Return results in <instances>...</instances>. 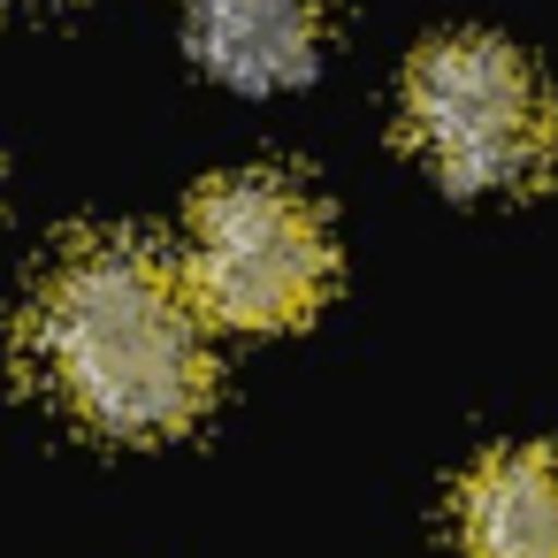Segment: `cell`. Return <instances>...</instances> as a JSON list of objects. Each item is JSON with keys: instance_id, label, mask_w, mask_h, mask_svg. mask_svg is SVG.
<instances>
[{"instance_id": "7a4b0ae2", "label": "cell", "mask_w": 558, "mask_h": 558, "mask_svg": "<svg viewBox=\"0 0 558 558\" xmlns=\"http://www.w3.org/2000/svg\"><path fill=\"white\" fill-rule=\"evenodd\" d=\"M405 138L451 192H527L558 169V108L543 77L482 32L421 47L405 70Z\"/></svg>"}, {"instance_id": "6da1fadb", "label": "cell", "mask_w": 558, "mask_h": 558, "mask_svg": "<svg viewBox=\"0 0 558 558\" xmlns=\"http://www.w3.org/2000/svg\"><path fill=\"white\" fill-rule=\"evenodd\" d=\"M39 383L108 436H177L207 405V314L138 238L70 245L24 322Z\"/></svg>"}, {"instance_id": "3957f363", "label": "cell", "mask_w": 558, "mask_h": 558, "mask_svg": "<svg viewBox=\"0 0 558 558\" xmlns=\"http://www.w3.org/2000/svg\"><path fill=\"white\" fill-rule=\"evenodd\" d=\"M329 222L283 177H222L199 192L184 230V283L222 329H291L329 291Z\"/></svg>"}, {"instance_id": "5b68a950", "label": "cell", "mask_w": 558, "mask_h": 558, "mask_svg": "<svg viewBox=\"0 0 558 558\" xmlns=\"http://www.w3.org/2000/svg\"><path fill=\"white\" fill-rule=\"evenodd\" d=\"M466 558H558V451H489L459 489Z\"/></svg>"}, {"instance_id": "277c9868", "label": "cell", "mask_w": 558, "mask_h": 558, "mask_svg": "<svg viewBox=\"0 0 558 558\" xmlns=\"http://www.w3.org/2000/svg\"><path fill=\"white\" fill-rule=\"evenodd\" d=\"M192 54L238 93L306 85L329 39V0H184Z\"/></svg>"}]
</instances>
